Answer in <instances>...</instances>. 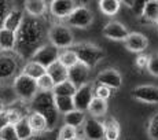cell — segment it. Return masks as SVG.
<instances>
[{
    "mask_svg": "<svg viewBox=\"0 0 158 140\" xmlns=\"http://www.w3.org/2000/svg\"><path fill=\"white\" fill-rule=\"evenodd\" d=\"M48 39V29L41 18L25 17L22 25L17 30V47L15 52L22 59H30L32 55L45 44L44 40Z\"/></svg>",
    "mask_w": 158,
    "mask_h": 140,
    "instance_id": "obj_1",
    "label": "cell"
},
{
    "mask_svg": "<svg viewBox=\"0 0 158 140\" xmlns=\"http://www.w3.org/2000/svg\"><path fill=\"white\" fill-rule=\"evenodd\" d=\"M29 110L43 115L47 120L48 130H52L56 126L58 120H59V113L54 103L52 92H39L29 103Z\"/></svg>",
    "mask_w": 158,
    "mask_h": 140,
    "instance_id": "obj_2",
    "label": "cell"
},
{
    "mask_svg": "<svg viewBox=\"0 0 158 140\" xmlns=\"http://www.w3.org/2000/svg\"><path fill=\"white\" fill-rule=\"evenodd\" d=\"M70 50L74 51L78 62L85 65L89 69H94L106 56L105 51L96 44H92V43H74Z\"/></svg>",
    "mask_w": 158,
    "mask_h": 140,
    "instance_id": "obj_3",
    "label": "cell"
},
{
    "mask_svg": "<svg viewBox=\"0 0 158 140\" xmlns=\"http://www.w3.org/2000/svg\"><path fill=\"white\" fill-rule=\"evenodd\" d=\"M48 43L58 50H69L74 44V35L68 25L63 22H56L48 29Z\"/></svg>",
    "mask_w": 158,
    "mask_h": 140,
    "instance_id": "obj_4",
    "label": "cell"
},
{
    "mask_svg": "<svg viewBox=\"0 0 158 140\" xmlns=\"http://www.w3.org/2000/svg\"><path fill=\"white\" fill-rule=\"evenodd\" d=\"M13 88H14V92L17 93V96L22 102L30 103L33 100V98L39 93L37 81L28 77V76L22 74V73H19L13 80Z\"/></svg>",
    "mask_w": 158,
    "mask_h": 140,
    "instance_id": "obj_5",
    "label": "cell"
},
{
    "mask_svg": "<svg viewBox=\"0 0 158 140\" xmlns=\"http://www.w3.org/2000/svg\"><path fill=\"white\" fill-rule=\"evenodd\" d=\"M21 58L17 52H2L0 51V81H7L19 74Z\"/></svg>",
    "mask_w": 158,
    "mask_h": 140,
    "instance_id": "obj_6",
    "label": "cell"
},
{
    "mask_svg": "<svg viewBox=\"0 0 158 140\" xmlns=\"http://www.w3.org/2000/svg\"><path fill=\"white\" fill-rule=\"evenodd\" d=\"M94 22V13L89 10V7L81 4L74 8V11L63 21L65 25L69 28H77V29H88Z\"/></svg>",
    "mask_w": 158,
    "mask_h": 140,
    "instance_id": "obj_7",
    "label": "cell"
},
{
    "mask_svg": "<svg viewBox=\"0 0 158 140\" xmlns=\"http://www.w3.org/2000/svg\"><path fill=\"white\" fill-rule=\"evenodd\" d=\"M59 52H60V50H58L56 47H54L50 43H45V44H43L33 54L29 60H33V62L39 63V65H41L43 68L47 69L48 66H51L52 63H55L58 60Z\"/></svg>",
    "mask_w": 158,
    "mask_h": 140,
    "instance_id": "obj_8",
    "label": "cell"
},
{
    "mask_svg": "<svg viewBox=\"0 0 158 140\" xmlns=\"http://www.w3.org/2000/svg\"><path fill=\"white\" fill-rule=\"evenodd\" d=\"M95 98V83H87L77 88V92L73 96L76 110H80L83 113L88 111L91 102Z\"/></svg>",
    "mask_w": 158,
    "mask_h": 140,
    "instance_id": "obj_9",
    "label": "cell"
},
{
    "mask_svg": "<svg viewBox=\"0 0 158 140\" xmlns=\"http://www.w3.org/2000/svg\"><path fill=\"white\" fill-rule=\"evenodd\" d=\"M132 98L146 105H158V87L150 84L138 85L132 89Z\"/></svg>",
    "mask_w": 158,
    "mask_h": 140,
    "instance_id": "obj_10",
    "label": "cell"
},
{
    "mask_svg": "<svg viewBox=\"0 0 158 140\" xmlns=\"http://www.w3.org/2000/svg\"><path fill=\"white\" fill-rule=\"evenodd\" d=\"M96 84L105 85V87L110 88V89H120L123 85V76L117 69H105L98 73L96 76Z\"/></svg>",
    "mask_w": 158,
    "mask_h": 140,
    "instance_id": "obj_11",
    "label": "cell"
},
{
    "mask_svg": "<svg viewBox=\"0 0 158 140\" xmlns=\"http://www.w3.org/2000/svg\"><path fill=\"white\" fill-rule=\"evenodd\" d=\"M77 6V2H73V0H52L48 7H50L51 15L59 19V22H62L74 11Z\"/></svg>",
    "mask_w": 158,
    "mask_h": 140,
    "instance_id": "obj_12",
    "label": "cell"
},
{
    "mask_svg": "<svg viewBox=\"0 0 158 140\" xmlns=\"http://www.w3.org/2000/svg\"><path fill=\"white\" fill-rule=\"evenodd\" d=\"M129 32L124 23L118 21H110L103 26V36L113 41H125Z\"/></svg>",
    "mask_w": 158,
    "mask_h": 140,
    "instance_id": "obj_13",
    "label": "cell"
},
{
    "mask_svg": "<svg viewBox=\"0 0 158 140\" xmlns=\"http://www.w3.org/2000/svg\"><path fill=\"white\" fill-rule=\"evenodd\" d=\"M83 133L87 140H103L105 139V125L98 118H87L83 125Z\"/></svg>",
    "mask_w": 158,
    "mask_h": 140,
    "instance_id": "obj_14",
    "label": "cell"
},
{
    "mask_svg": "<svg viewBox=\"0 0 158 140\" xmlns=\"http://www.w3.org/2000/svg\"><path fill=\"white\" fill-rule=\"evenodd\" d=\"M124 45L131 52H143L148 47V39L140 32H132L124 41Z\"/></svg>",
    "mask_w": 158,
    "mask_h": 140,
    "instance_id": "obj_15",
    "label": "cell"
},
{
    "mask_svg": "<svg viewBox=\"0 0 158 140\" xmlns=\"http://www.w3.org/2000/svg\"><path fill=\"white\" fill-rule=\"evenodd\" d=\"M89 73H91V69L87 68L85 65L78 62L77 65H74L73 68L69 69V78L68 80L73 83L76 87H81V85L89 83L88 78H89Z\"/></svg>",
    "mask_w": 158,
    "mask_h": 140,
    "instance_id": "obj_16",
    "label": "cell"
},
{
    "mask_svg": "<svg viewBox=\"0 0 158 140\" xmlns=\"http://www.w3.org/2000/svg\"><path fill=\"white\" fill-rule=\"evenodd\" d=\"M23 18H25L23 11L18 7H13L10 10V13L6 15L4 21L2 22V28L8 29V30H11V32L17 33V30L19 29L21 25H22Z\"/></svg>",
    "mask_w": 158,
    "mask_h": 140,
    "instance_id": "obj_17",
    "label": "cell"
},
{
    "mask_svg": "<svg viewBox=\"0 0 158 140\" xmlns=\"http://www.w3.org/2000/svg\"><path fill=\"white\" fill-rule=\"evenodd\" d=\"M17 47V33L0 26V51L14 52Z\"/></svg>",
    "mask_w": 158,
    "mask_h": 140,
    "instance_id": "obj_18",
    "label": "cell"
},
{
    "mask_svg": "<svg viewBox=\"0 0 158 140\" xmlns=\"http://www.w3.org/2000/svg\"><path fill=\"white\" fill-rule=\"evenodd\" d=\"M47 74L51 77V80L54 81V84H60L63 81H68L69 78V69L65 68L59 60H56L55 63H52L51 66L47 68Z\"/></svg>",
    "mask_w": 158,
    "mask_h": 140,
    "instance_id": "obj_19",
    "label": "cell"
},
{
    "mask_svg": "<svg viewBox=\"0 0 158 140\" xmlns=\"http://www.w3.org/2000/svg\"><path fill=\"white\" fill-rule=\"evenodd\" d=\"M140 18L146 23H158V0H147L144 3Z\"/></svg>",
    "mask_w": 158,
    "mask_h": 140,
    "instance_id": "obj_20",
    "label": "cell"
},
{
    "mask_svg": "<svg viewBox=\"0 0 158 140\" xmlns=\"http://www.w3.org/2000/svg\"><path fill=\"white\" fill-rule=\"evenodd\" d=\"M26 14L33 18H41L47 11V3L44 0H26L23 3Z\"/></svg>",
    "mask_w": 158,
    "mask_h": 140,
    "instance_id": "obj_21",
    "label": "cell"
},
{
    "mask_svg": "<svg viewBox=\"0 0 158 140\" xmlns=\"http://www.w3.org/2000/svg\"><path fill=\"white\" fill-rule=\"evenodd\" d=\"M28 121H29V125L32 128L35 135H44V132L48 130L47 120H45L41 114H39V113L30 111L28 114Z\"/></svg>",
    "mask_w": 158,
    "mask_h": 140,
    "instance_id": "obj_22",
    "label": "cell"
},
{
    "mask_svg": "<svg viewBox=\"0 0 158 140\" xmlns=\"http://www.w3.org/2000/svg\"><path fill=\"white\" fill-rule=\"evenodd\" d=\"M21 73L37 81L40 77H43L44 74H47V69L43 68L41 65H39V63L33 62V60H28V62L22 66Z\"/></svg>",
    "mask_w": 158,
    "mask_h": 140,
    "instance_id": "obj_23",
    "label": "cell"
},
{
    "mask_svg": "<svg viewBox=\"0 0 158 140\" xmlns=\"http://www.w3.org/2000/svg\"><path fill=\"white\" fill-rule=\"evenodd\" d=\"M105 125V139L106 140H118L121 135V128L118 121L114 117H107L103 121Z\"/></svg>",
    "mask_w": 158,
    "mask_h": 140,
    "instance_id": "obj_24",
    "label": "cell"
},
{
    "mask_svg": "<svg viewBox=\"0 0 158 140\" xmlns=\"http://www.w3.org/2000/svg\"><path fill=\"white\" fill-rule=\"evenodd\" d=\"M107 109H109V105L106 100H102L99 98H94V100L89 105V107H88L87 113L92 118H101V117H105L106 115Z\"/></svg>",
    "mask_w": 158,
    "mask_h": 140,
    "instance_id": "obj_25",
    "label": "cell"
},
{
    "mask_svg": "<svg viewBox=\"0 0 158 140\" xmlns=\"http://www.w3.org/2000/svg\"><path fill=\"white\" fill-rule=\"evenodd\" d=\"M85 120H87L85 113H83L80 110H76V109L73 111L63 115V122H65V125H69V126H73V128H78V126L84 125Z\"/></svg>",
    "mask_w": 158,
    "mask_h": 140,
    "instance_id": "obj_26",
    "label": "cell"
},
{
    "mask_svg": "<svg viewBox=\"0 0 158 140\" xmlns=\"http://www.w3.org/2000/svg\"><path fill=\"white\" fill-rule=\"evenodd\" d=\"M54 103H55L58 113H60L63 115L76 109L73 98H70V96H54Z\"/></svg>",
    "mask_w": 158,
    "mask_h": 140,
    "instance_id": "obj_27",
    "label": "cell"
},
{
    "mask_svg": "<svg viewBox=\"0 0 158 140\" xmlns=\"http://www.w3.org/2000/svg\"><path fill=\"white\" fill-rule=\"evenodd\" d=\"M76 92H77V87L69 80L63 81L60 84H56L52 89L54 96H70V98H73L76 95Z\"/></svg>",
    "mask_w": 158,
    "mask_h": 140,
    "instance_id": "obj_28",
    "label": "cell"
},
{
    "mask_svg": "<svg viewBox=\"0 0 158 140\" xmlns=\"http://www.w3.org/2000/svg\"><path fill=\"white\" fill-rule=\"evenodd\" d=\"M15 132H17V136L19 140H29L35 133H33L32 128L29 125L28 117H23L19 122L15 124Z\"/></svg>",
    "mask_w": 158,
    "mask_h": 140,
    "instance_id": "obj_29",
    "label": "cell"
},
{
    "mask_svg": "<svg viewBox=\"0 0 158 140\" xmlns=\"http://www.w3.org/2000/svg\"><path fill=\"white\" fill-rule=\"evenodd\" d=\"M98 4H99V10L105 15H109V17L115 15L120 11L121 7V2H118V0H101Z\"/></svg>",
    "mask_w": 158,
    "mask_h": 140,
    "instance_id": "obj_30",
    "label": "cell"
},
{
    "mask_svg": "<svg viewBox=\"0 0 158 140\" xmlns=\"http://www.w3.org/2000/svg\"><path fill=\"white\" fill-rule=\"evenodd\" d=\"M58 60H59L60 63H62L65 68L70 69L73 68L74 65H77L78 63V59H77V55L74 54V51L73 50H63L59 52V58H58Z\"/></svg>",
    "mask_w": 158,
    "mask_h": 140,
    "instance_id": "obj_31",
    "label": "cell"
},
{
    "mask_svg": "<svg viewBox=\"0 0 158 140\" xmlns=\"http://www.w3.org/2000/svg\"><path fill=\"white\" fill-rule=\"evenodd\" d=\"M6 115H7V122L11 124V125H15L17 122H19L23 117H28L26 113H23L21 109H18V107L6 109Z\"/></svg>",
    "mask_w": 158,
    "mask_h": 140,
    "instance_id": "obj_32",
    "label": "cell"
},
{
    "mask_svg": "<svg viewBox=\"0 0 158 140\" xmlns=\"http://www.w3.org/2000/svg\"><path fill=\"white\" fill-rule=\"evenodd\" d=\"M147 136L150 140H158V111L147 122Z\"/></svg>",
    "mask_w": 158,
    "mask_h": 140,
    "instance_id": "obj_33",
    "label": "cell"
},
{
    "mask_svg": "<svg viewBox=\"0 0 158 140\" xmlns=\"http://www.w3.org/2000/svg\"><path fill=\"white\" fill-rule=\"evenodd\" d=\"M54 87V81L51 80V77L48 74H44L43 77H40L37 80V88H39V92H52Z\"/></svg>",
    "mask_w": 158,
    "mask_h": 140,
    "instance_id": "obj_34",
    "label": "cell"
},
{
    "mask_svg": "<svg viewBox=\"0 0 158 140\" xmlns=\"http://www.w3.org/2000/svg\"><path fill=\"white\" fill-rule=\"evenodd\" d=\"M77 138V128H73L69 125H63L59 129L58 133V139L56 140H72Z\"/></svg>",
    "mask_w": 158,
    "mask_h": 140,
    "instance_id": "obj_35",
    "label": "cell"
},
{
    "mask_svg": "<svg viewBox=\"0 0 158 140\" xmlns=\"http://www.w3.org/2000/svg\"><path fill=\"white\" fill-rule=\"evenodd\" d=\"M0 140H19L17 132H15V126L7 124L3 128H0Z\"/></svg>",
    "mask_w": 158,
    "mask_h": 140,
    "instance_id": "obj_36",
    "label": "cell"
},
{
    "mask_svg": "<svg viewBox=\"0 0 158 140\" xmlns=\"http://www.w3.org/2000/svg\"><path fill=\"white\" fill-rule=\"evenodd\" d=\"M111 95H113V89L105 87V85L95 84V98H99V99L107 102V100L111 98Z\"/></svg>",
    "mask_w": 158,
    "mask_h": 140,
    "instance_id": "obj_37",
    "label": "cell"
},
{
    "mask_svg": "<svg viewBox=\"0 0 158 140\" xmlns=\"http://www.w3.org/2000/svg\"><path fill=\"white\" fill-rule=\"evenodd\" d=\"M147 72L154 77H158V54H151L147 65Z\"/></svg>",
    "mask_w": 158,
    "mask_h": 140,
    "instance_id": "obj_38",
    "label": "cell"
},
{
    "mask_svg": "<svg viewBox=\"0 0 158 140\" xmlns=\"http://www.w3.org/2000/svg\"><path fill=\"white\" fill-rule=\"evenodd\" d=\"M13 8L10 2L7 0H0V22H3L6 18V15L10 13V10Z\"/></svg>",
    "mask_w": 158,
    "mask_h": 140,
    "instance_id": "obj_39",
    "label": "cell"
},
{
    "mask_svg": "<svg viewBox=\"0 0 158 140\" xmlns=\"http://www.w3.org/2000/svg\"><path fill=\"white\" fill-rule=\"evenodd\" d=\"M148 60H150V55H144V54H140L135 60V65L136 68L139 69H147V65H148Z\"/></svg>",
    "mask_w": 158,
    "mask_h": 140,
    "instance_id": "obj_40",
    "label": "cell"
},
{
    "mask_svg": "<svg viewBox=\"0 0 158 140\" xmlns=\"http://www.w3.org/2000/svg\"><path fill=\"white\" fill-rule=\"evenodd\" d=\"M135 0H132V2H129V0H124V2H121V4H125L128 8H133L135 7Z\"/></svg>",
    "mask_w": 158,
    "mask_h": 140,
    "instance_id": "obj_41",
    "label": "cell"
},
{
    "mask_svg": "<svg viewBox=\"0 0 158 140\" xmlns=\"http://www.w3.org/2000/svg\"><path fill=\"white\" fill-rule=\"evenodd\" d=\"M29 140H48V138H45L44 135H33Z\"/></svg>",
    "mask_w": 158,
    "mask_h": 140,
    "instance_id": "obj_42",
    "label": "cell"
},
{
    "mask_svg": "<svg viewBox=\"0 0 158 140\" xmlns=\"http://www.w3.org/2000/svg\"><path fill=\"white\" fill-rule=\"evenodd\" d=\"M6 110V105H4V100L2 99V96H0V113Z\"/></svg>",
    "mask_w": 158,
    "mask_h": 140,
    "instance_id": "obj_43",
    "label": "cell"
},
{
    "mask_svg": "<svg viewBox=\"0 0 158 140\" xmlns=\"http://www.w3.org/2000/svg\"><path fill=\"white\" fill-rule=\"evenodd\" d=\"M72 140H84V139H81V138H78V136H77V138H74V139H72Z\"/></svg>",
    "mask_w": 158,
    "mask_h": 140,
    "instance_id": "obj_44",
    "label": "cell"
},
{
    "mask_svg": "<svg viewBox=\"0 0 158 140\" xmlns=\"http://www.w3.org/2000/svg\"><path fill=\"white\" fill-rule=\"evenodd\" d=\"M157 28H158V23H157Z\"/></svg>",
    "mask_w": 158,
    "mask_h": 140,
    "instance_id": "obj_45",
    "label": "cell"
}]
</instances>
